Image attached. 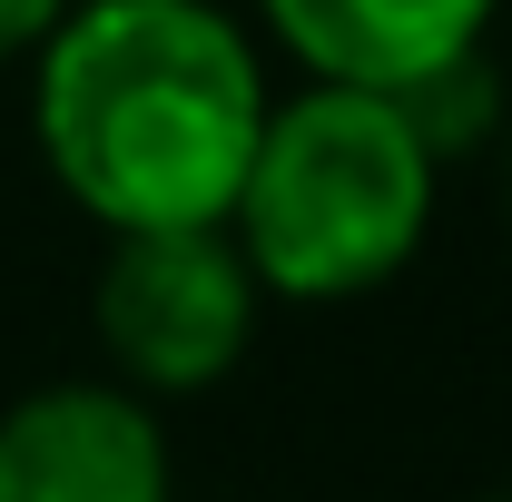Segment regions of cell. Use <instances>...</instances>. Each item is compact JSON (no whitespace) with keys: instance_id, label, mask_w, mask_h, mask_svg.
Masks as SVG:
<instances>
[{"instance_id":"cell-1","label":"cell","mask_w":512,"mask_h":502,"mask_svg":"<svg viewBox=\"0 0 512 502\" xmlns=\"http://www.w3.org/2000/svg\"><path fill=\"white\" fill-rule=\"evenodd\" d=\"M40 158L109 237L227 227L266 128V69L207 0H69L30 50Z\"/></svg>"},{"instance_id":"cell-2","label":"cell","mask_w":512,"mask_h":502,"mask_svg":"<svg viewBox=\"0 0 512 502\" xmlns=\"http://www.w3.org/2000/svg\"><path fill=\"white\" fill-rule=\"evenodd\" d=\"M434 138L404 119L394 89L316 79L276 99L256 128V158L237 178L227 237L247 247L266 296L345 306L404 276V256L434 227Z\"/></svg>"},{"instance_id":"cell-3","label":"cell","mask_w":512,"mask_h":502,"mask_svg":"<svg viewBox=\"0 0 512 502\" xmlns=\"http://www.w3.org/2000/svg\"><path fill=\"white\" fill-rule=\"evenodd\" d=\"M256 266L227 227H119L99 266V345L138 394H207L256 335Z\"/></svg>"},{"instance_id":"cell-4","label":"cell","mask_w":512,"mask_h":502,"mask_svg":"<svg viewBox=\"0 0 512 502\" xmlns=\"http://www.w3.org/2000/svg\"><path fill=\"white\" fill-rule=\"evenodd\" d=\"M0 502H168V434L138 384H40L0 414Z\"/></svg>"},{"instance_id":"cell-5","label":"cell","mask_w":512,"mask_h":502,"mask_svg":"<svg viewBox=\"0 0 512 502\" xmlns=\"http://www.w3.org/2000/svg\"><path fill=\"white\" fill-rule=\"evenodd\" d=\"M266 30L316 69L355 89H414L434 69L473 60L503 0H256Z\"/></svg>"},{"instance_id":"cell-6","label":"cell","mask_w":512,"mask_h":502,"mask_svg":"<svg viewBox=\"0 0 512 502\" xmlns=\"http://www.w3.org/2000/svg\"><path fill=\"white\" fill-rule=\"evenodd\" d=\"M69 0H0V69L10 60H30L40 40H50V20H60Z\"/></svg>"}]
</instances>
